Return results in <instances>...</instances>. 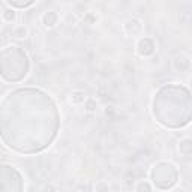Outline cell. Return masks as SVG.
Wrapping results in <instances>:
<instances>
[{
  "label": "cell",
  "instance_id": "cell-1",
  "mask_svg": "<svg viewBox=\"0 0 192 192\" xmlns=\"http://www.w3.org/2000/svg\"><path fill=\"white\" fill-rule=\"evenodd\" d=\"M12 35L15 39H26L29 35V29L26 26H15L12 29Z\"/></svg>",
  "mask_w": 192,
  "mask_h": 192
},
{
  "label": "cell",
  "instance_id": "cell-3",
  "mask_svg": "<svg viewBox=\"0 0 192 192\" xmlns=\"http://www.w3.org/2000/svg\"><path fill=\"white\" fill-rule=\"evenodd\" d=\"M95 189H108V185H99V186H95Z\"/></svg>",
  "mask_w": 192,
  "mask_h": 192
},
{
  "label": "cell",
  "instance_id": "cell-2",
  "mask_svg": "<svg viewBox=\"0 0 192 192\" xmlns=\"http://www.w3.org/2000/svg\"><path fill=\"white\" fill-rule=\"evenodd\" d=\"M141 189H147V191H152L153 189V185H150L149 182H146V183H143V182H140L137 186H135V191H141Z\"/></svg>",
  "mask_w": 192,
  "mask_h": 192
}]
</instances>
